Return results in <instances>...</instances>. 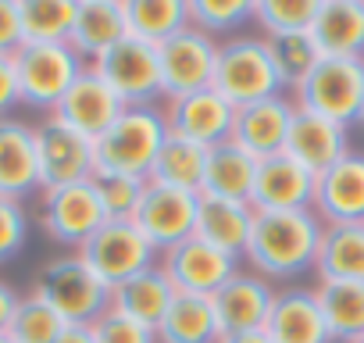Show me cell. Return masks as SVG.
Here are the masks:
<instances>
[{"label":"cell","mask_w":364,"mask_h":343,"mask_svg":"<svg viewBox=\"0 0 364 343\" xmlns=\"http://www.w3.org/2000/svg\"><path fill=\"white\" fill-rule=\"evenodd\" d=\"M36 129V157H40V194L86 183L97 176V161H93V139L65 125L61 118L47 115Z\"/></svg>","instance_id":"obj_9"},{"label":"cell","mask_w":364,"mask_h":343,"mask_svg":"<svg viewBox=\"0 0 364 343\" xmlns=\"http://www.w3.org/2000/svg\"><path fill=\"white\" fill-rule=\"evenodd\" d=\"M90 332H93V343H157L154 329H146V325H139L111 307L90 325Z\"/></svg>","instance_id":"obj_40"},{"label":"cell","mask_w":364,"mask_h":343,"mask_svg":"<svg viewBox=\"0 0 364 343\" xmlns=\"http://www.w3.org/2000/svg\"><path fill=\"white\" fill-rule=\"evenodd\" d=\"M204 164H208V147L168 132V139L161 143V150H157V157H154V164L146 172V183L186 190V194H200V186H204Z\"/></svg>","instance_id":"obj_30"},{"label":"cell","mask_w":364,"mask_h":343,"mask_svg":"<svg viewBox=\"0 0 364 343\" xmlns=\"http://www.w3.org/2000/svg\"><path fill=\"white\" fill-rule=\"evenodd\" d=\"M125 36H129L125 0H79L68 47H72L86 65L97 61L107 47H114V43L125 40Z\"/></svg>","instance_id":"obj_24"},{"label":"cell","mask_w":364,"mask_h":343,"mask_svg":"<svg viewBox=\"0 0 364 343\" xmlns=\"http://www.w3.org/2000/svg\"><path fill=\"white\" fill-rule=\"evenodd\" d=\"M307 36L321 58L364 61V0H318Z\"/></svg>","instance_id":"obj_23"},{"label":"cell","mask_w":364,"mask_h":343,"mask_svg":"<svg viewBox=\"0 0 364 343\" xmlns=\"http://www.w3.org/2000/svg\"><path fill=\"white\" fill-rule=\"evenodd\" d=\"M104 222H107V215H104L93 179L40 194V229L47 240H54L61 247L79 250Z\"/></svg>","instance_id":"obj_8"},{"label":"cell","mask_w":364,"mask_h":343,"mask_svg":"<svg viewBox=\"0 0 364 343\" xmlns=\"http://www.w3.org/2000/svg\"><path fill=\"white\" fill-rule=\"evenodd\" d=\"M15 72H18L22 107L54 115L61 97L86 72V61L68 43H54V47L50 43H26L15 54Z\"/></svg>","instance_id":"obj_6"},{"label":"cell","mask_w":364,"mask_h":343,"mask_svg":"<svg viewBox=\"0 0 364 343\" xmlns=\"http://www.w3.org/2000/svg\"><path fill=\"white\" fill-rule=\"evenodd\" d=\"M321 222L307 211H254V229L247 243L250 272L264 275L268 283H296L314 272Z\"/></svg>","instance_id":"obj_1"},{"label":"cell","mask_w":364,"mask_h":343,"mask_svg":"<svg viewBox=\"0 0 364 343\" xmlns=\"http://www.w3.org/2000/svg\"><path fill=\"white\" fill-rule=\"evenodd\" d=\"M314 279L364 283V222L321 229V243H318V258H314Z\"/></svg>","instance_id":"obj_28"},{"label":"cell","mask_w":364,"mask_h":343,"mask_svg":"<svg viewBox=\"0 0 364 343\" xmlns=\"http://www.w3.org/2000/svg\"><path fill=\"white\" fill-rule=\"evenodd\" d=\"M296 111L321 115L339 125H357L364 107V61L353 58H321L300 86H293Z\"/></svg>","instance_id":"obj_5"},{"label":"cell","mask_w":364,"mask_h":343,"mask_svg":"<svg viewBox=\"0 0 364 343\" xmlns=\"http://www.w3.org/2000/svg\"><path fill=\"white\" fill-rule=\"evenodd\" d=\"M122 100L114 97V90L86 65V72L72 83V90L61 97V104L54 107V118H61L65 125H72L75 132H82L86 139H100L114 118L122 115Z\"/></svg>","instance_id":"obj_19"},{"label":"cell","mask_w":364,"mask_h":343,"mask_svg":"<svg viewBox=\"0 0 364 343\" xmlns=\"http://www.w3.org/2000/svg\"><path fill=\"white\" fill-rule=\"evenodd\" d=\"M29 293L47 300L68 325H93L111 307V286L79 254L50 258L40 265Z\"/></svg>","instance_id":"obj_3"},{"label":"cell","mask_w":364,"mask_h":343,"mask_svg":"<svg viewBox=\"0 0 364 343\" xmlns=\"http://www.w3.org/2000/svg\"><path fill=\"white\" fill-rule=\"evenodd\" d=\"M54 343H93V332L90 325H65V332Z\"/></svg>","instance_id":"obj_44"},{"label":"cell","mask_w":364,"mask_h":343,"mask_svg":"<svg viewBox=\"0 0 364 343\" xmlns=\"http://www.w3.org/2000/svg\"><path fill=\"white\" fill-rule=\"evenodd\" d=\"M65 325L68 322L47 300H40L36 293H26L15 307L11 325H8V339L11 343H54L65 332Z\"/></svg>","instance_id":"obj_35"},{"label":"cell","mask_w":364,"mask_h":343,"mask_svg":"<svg viewBox=\"0 0 364 343\" xmlns=\"http://www.w3.org/2000/svg\"><path fill=\"white\" fill-rule=\"evenodd\" d=\"M353 147H350V129L346 125L328 122V118L311 115V111H293V122H289L282 154H289L293 161H300L307 172L321 176L325 168H332Z\"/></svg>","instance_id":"obj_20"},{"label":"cell","mask_w":364,"mask_h":343,"mask_svg":"<svg viewBox=\"0 0 364 343\" xmlns=\"http://www.w3.org/2000/svg\"><path fill=\"white\" fill-rule=\"evenodd\" d=\"M29 243V211L22 201L0 197V265L18 258Z\"/></svg>","instance_id":"obj_39"},{"label":"cell","mask_w":364,"mask_h":343,"mask_svg":"<svg viewBox=\"0 0 364 343\" xmlns=\"http://www.w3.org/2000/svg\"><path fill=\"white\" fill-rule=\"evenodd\" d=\"M22 47H26V33H22L18 0H0V58H15Z\"/></svg>","instance_id":"obj_41"},{"label":"cell","mask_w":364,"mask_h":343,"mask_svg":"<svg viewBox=\"0 0 364 343\" xmlns=\"http://www.w3.org/2000/svg\"><path fill=\"white\" fill-rule=\"evenodd\" d=\"M190 26L218 43L222 36H243L254 26V0H190Z\"/></svg>","instance_id":"obj_34"},{"label":"cell","mask_w":364,"mask_h":343,"mask_svg":"<svg viewBox=\"0 0 364 343\" xmlns=\"http://www.w3.org/2000/svg\"><path fill=\"white\" fill-rule=\"evenodd\" d=\"M100 204L107 222H132L136 208L146 194V179L143 176H93Z\"/></svg>","instance_id":"obj_38"},{"label":"cell","mask_w":364,"mask_h":343,"mask_svg":"<svg viewBox=\"0 0 364 343\" xmlns=\"http://www.w3.org/2000/svg\"><path fill=\"white\" fill-rule=\"evenodd\" d=\"M129 36L164 47L171 36L190 29V0H125Z\"/></svg>","instance_id":"obj_32"},{"label":"cell","mask_w":364,"mask_h":343,"mask_svg":"<svg viewBox=\"0 0 364 343\" xmlns=\"http://www.w3.org/2000/svg\"><path fill=\"white\" fill-rule=\"evenodd\" d=\"M268 54L275 61V72L282 79L286 90L300 86L307 79V72L321 61L314 40L307 33H286V36H268Z\"/></svg>","instance_id":"obj_36"},{"label":"cell","mask_w":364,"mask_h":343,"mask_svg":"<svg viewBox=\"0 0 364 343\" xmlns=\"http://www.w3.org/2000/svg\"><path fill=\"white\" fill-rule=\"evenodd\" d=\"M218 315L211 297L197 293H175L161 325H157V343H218Z\"/></svg>","instance_id":"obj_29"},{"label":"cell","mask_w":364,"mask_h":343,"mask_svg":"<svg viewBox=\"0 0 364 343\" xmlns=\"http://www.w3.org/2000/svg\"><path fill=\"white\" fill-rule=\"evenodd\" d=\"M275 293H279L275 283H268V279L257 275V272H243V268H240V272L211 297L222 336L264 329V325H268V315H272V304H275Z\"/></svg>","instance_id":"obj_16"},{"label":"cell","mask_w":364,"mask_h":343,"mask_svg":"<svg viewBox=\"0 0 364 343\" xmlns=\"http://www.w3.org/2000/svg\"><path fill=\"white\" fill-rule=\"evenodd\" d=\"M254 176H257V161L250 154H243L236 143L225 139V143H218V147L208 150L200 197L250 204V197H254Z\"/></svg>","instance_id":"obj_26"},{"label":"cell","mask_w":364,"mask_h":343,"mask_svg":"<svg viewBox=\"0 0 364 343\" xmlns=\"http://www.w3.org/2000/svg\"><path fill=\"white\" fill-rule=\"evenodd\" d=\"M232 118H236V107L215 86L186 93V97H175V100H164L168 132L190 139V143H200L208 150L232 136Z\"/></svg>","instance_id":"obj_14"},{"label":"cell","mask_w":364,"mask_h":343,"mask_svg":"<svg viewBox=\"0 0 364 343\" xmlns=\"http://www.w3.org/2000/svg\"><path fill=\"white\" fill-rule=\"evenodd\" d=\"M168 139L164 107H125L114 125L93 139V161L97 176H143Z\"/></svg>","instance_id":"obj_2"},{"label":"cell","mask_w":364,"mask_h":343,"mask_svg":"<svg viewBox=\"0 0 364 343\" xmlns=\"http://www.w3.org/2000/svg\"><path fill=\"white\" fill-rule=\"evenodd\" d=\"M75 254L107 286H118V283L132 279L136 272H146L157 265V250L143 240V233L132 222H104Z\"/></svg>","instance_id":"obj_10"},{"label":"cell","mask_w":364,"mask_h":343,"mask_svg":"<svg viewBox=\"0 0 364 343\" xmlns=\"http://www.w3.org/2000/svg\"><path fill=\"white\" fill-rule=\"evenodd\" d=\"M18 107H22V90H18L15 58H0V118H15Z\"/></svg>","instance_id":"obj_42"},{"label":"cell","mask_w":364,"mask_h":343,"mask_svg":"<svg viewBox=\"0 0 364 343\" xmlns=\"http://www.w3.org/2000/svg\"><path fill=\"white\" fill-rule=\"evenodd\" d=\"M250 229H254V208L250 204L200 197L193 236L208 240L211 247H218V250H225L232 258H243L247 243H250Z\"/></svg>","instance_id":"obj_27"},{"label":"cell","mask_w":364,"mask_h":343,"mask_svg":"<svg viewBox=\"0 0 364 343\" xmlns=\"http://www.w3.org/2000/svg\"><path fill=\"white\" fill-rule=\"evenodd\" d=\"M161 58V90L164 100L186 97L197 90H208L215 83V61H218V40L204 36L200 29H182L164 47H157Z\"/></svg>","instance_id":"obj_11"},{"label":"cell","mask_w":364,"mask_h":343,"mask_svg":"<svg viewBox=\"0 0 364 343\" xmlns=\"http://www.w3.org/2000/svg\"><path fill=\"white\" fill-rule=\"evenodd\" d=\"M171 297H175V286H171V279L164 275V268L157 261L154 268L136 272L132 279L111 286V311H118V315H125V318H132V322L157 332Z\"/></svg>","instance_id":"obj_25"},{"label":"cell","mask_w":364,"mask_h":343,"mask_svg":"<svg viewBox=\"0 0 364 343\" xmlns=\"http://www.w3.org/2000/svg\"><path fill=\"white\" fill-rule=\"evenodd\" d=\"M0 343H11V339H8V336H0Z\"/></svg>","instance_id":"obj_47"},{"label":"cell","mask_w":364,"mask_h":343,"mask_svg":"<svg viewBox=\"0 0 364 343\" xmlns=\"http://www.w3.org/2000/svg\"><path fill=\"white\" fill-rule=\"evenodd\" d=\"M353 343H364V336H357V339H353Z\"/></svg>","instance_id":"obj_48"},{"label":"cell","mask_w":364,"mask_h":343,"mask_svg":"<svg viewBox=\"0 0 364 343\" xmlns=\"http://www.w3.org/2000/svg\"><path fill=\"white\" fill-rule=\"evenodd\" d=\"M40 194L36 129L22 118H0V197L26 201Z\"/></svg>","instance_id":"obj_22"},{"label":"cell","mask_w":364,"mask_h":343,"mask_svg":"<svg viewBox=\"0 0 364 343\" xmlns=\"http://www.w3.org/2000/svg\"><path fill=\"white\" fill-rule=\"evenodd\" d=\"M264 332L272 343H332L314 286H300V283L279 286Z\"/></svg>","instance_id":"obj_21"},{"label":"cell","mask_w":364,"mask_h":343,"mask_svg":"<svg viewBox=\"0 0 364 343\" xmlns=\"http://www.w3.org/2000/svg\"><path fill=\"white\" fill-rule=\"evenodd\" d=\"M357 129L364 132V107H360V118H357Z\"/></svg>","instance_id":"obj_46"},{"label":"cell","mask_w":364,"mask_h":343,"mask_svg":"<svg viewBox=\"0 0 364 343\" xmlns=\"http://www.w3.org/2000/svg\"><path fill=\"white\" fill-rule=\"evenodd\" d=\"M293 111H296V104L286 93L268 97V100H257V104H247V107H236L229 143H236L254 161L275 157L286 147V132H289Z\"/></svg>","instance_id":"obj_17"},{"label":"cell","mask_w":364,"mask_h":343,"mask_svg":"<svg viewBox=\"0 0 364 343\" xmlns=\"http://www.w3.org/2000/svg\"><path fill=\"white\" fill-rule=\"evenodd\" d=\"M90 68L114 90L122 107H157V100H164L157 47L136 36H125L107 47L97 61H90Z\"/></svg>","instance_id":"obj_7"},{"label":"cell","mask_w":364,"mask_h":343,"mask_svg":"<svg viewBox=\"0 0 364 343\" xmlns=\"http://www.w3.org/2000/svg\"><path fill=\"white\" fill-rule=\"evenodd\" d=\"M311 211L321 226L364 222V150H350L321 176H314Z\"/></svg>","instance_id":"obj_15"},{"label":"cell","mask_w":364,"mask_h":343,"mask_svg":"<svg viewBox=\"0 0 364 343\" xmlns=\"http://www.w3.org/2000/svg\"><path fill=\"white\" fill-rule=\"evenodd\" d=\"M161 268L171 279L175 293H197V297H215L236 272H240V258L211 247L200 236L182 240L178 247L161 254Z\"/></svg>","instance_id":"obj_13"},{"label":"cell","mask_w":364,"mask_h":343,"mask_svg":"<svg viewBox=\"0 0 364 343\" xmlns=\"http://www.w3.org/2000/svg\"><path fill=\"white\" fill-rule=\"evenodd\" d=\"M218 343H272L264 329H254V332H232V336H222Z\"/></svg>","instance_id":"obj_45"},{"label":"cell","mask_w":364,"mask_h":343,"mask_svg":"<svg viewBox=\"0 0 364 343\" xmlns=\"http://www.w3.org/2000/svg\"><path fill=\"white\" fill-rule=\"evenodd\" d=\"M314 201V172H307L289 154L257 161L254 176V211H307Z\"/></svg>","instance_id":"obj_18"},{"label":"cell","mask_w":364,"mask_h":343,"mask_svg":"<svg viewBox=\"0 0 364 343\" xmlns=\"http://www.w3.org/2000/svg\"><path fill=\"white\" fill-rule=\"evenodd\" d=\"M314 297L332 343H353L357 336H364V283L314 279Z\"/></svg>","instance_id":"obj_31"},{"label":"cell","mask_w":364,"mask_h":343,"mask_svg":"<svg viewBox=\"0 0 364 343\" xmlns=\"http://www.w3.org/2000/svg\"><path fill=\"white\" fill-rule=\"evenodd\" d=\"M18 300H22V293H18L11 283L0 279V336H8V325H11V318H15Z\"/></svg>","instance_id":"obj_43"},{"label":"cell","mask_w":364,"mask_h":343,"mask_svg":"<svg viewBox=\"0 0 364 343\" xmlns=\"http://www.w3.org/2000/svg\"><path fill=\"white\" fill-rule=\"evenodd\" d=\"M318 15V0H254V26L261 36L307 33Z\"/></svg>","instance_id":"obj_37"},{"label":"cell","mask_w":364,"mask_h":343,"mask_svg":"<svg viewBox=\"0 0 364 343\" xmlns=\"http://www.w3.org/2000/svg\"><path fill=\"white\" fill-rule=\"evenodd\" d=\"M232 107H247L268 97H279L286 86L275 72V61L268 54V40L261 33H243L218 43L215 61V83H211Z\"/></svg>","instance_id":"obj_4"},{"label":"cell","mask_w":364,"mask_h":343,"mask_svg":"<svg viewBox=\"0 0 364 343\" xmlns=\"http://www.w3.org/2000/svg\"><path fill=\"white\" fill-rule=\"evenodd\" d=\"M79 0H18L26 43H68Z\"/></svg>","instance_id":"obj_33"},{"label":"cell","mask_w":364,"mask_h":343,"mask_svg":"<svg viewBox=\"0 0 364 343\" xmlns=\"http://www.w3.org/2000/svg\"><path fill=\"white\" fill-rule=\"evenodd\" d=\"M197 204H200V194H186V190L146 183V194H143V201L136 208L132 226L143 233V240L157 254H164V250H171L182 240L193 236V229H197Z\"/></svg>","instance_id":"obj_12"}]
</instances>
